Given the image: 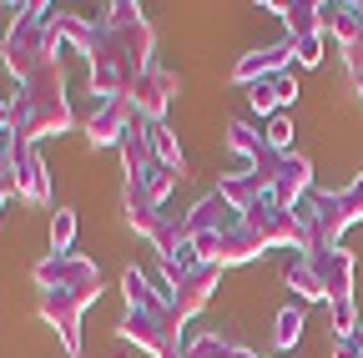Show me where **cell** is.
<instances>
[{"label":"cell","mask_w":363,"mask_h":358,"mask_svg":"<svg viewBox=\"0 0 363 358\" xmlns=\"http://www.w3.org/2000/svg\"><path fill=\"white\" fill-rule=\"evenodd\" d=\"M0 61H6V35H0Z\"/></svg>","instance_id":"cell-37"},{"label":"cell","mask_w":363,"mask_h":358,"mask_svg":"<svg viewBox=\"0 0 363 358\" xmlns=\"http://www.w3.org/2000/svg\"><path fill=\"white\" fill-rule=\"evenodd\" d=\"M233 222H242V212L227 202L222 192H207L187 217H182V233H187V242H197V237H217V233H227Z\"/></svg>","instance_id":"cell-16"},{"label":"cell","mask_w":363,"mask_h":358,"mask_svg":"<svg viewBox=\"0 0 363 358\" xmlns=\"http://www.w3.org/2000/svg\"><path fill=\"white\" fill-rule=\"evenodd\" d=\"M283 283H288V288H293V293H298L303 303H323V288H318V273H313V262H308L303 252H298V257H293V262L283 267Z\"/></svg>","instance_id":"cell-24"},{"label":"cell","mask_w":363,"mask_h":358,"mask_svg":"<svg viewBox=\"0 0 363 358\" xmlns=\"http://www.w3.org/2000/svg\"><path fill=\"white\" fill-rule=\"evenodd\" d=\"M172 96H177V76L172 71H142L131 81V91H126V101H131V111L142 116V121H162V111L172 106Z\"/></svg>","instance_id":"cell-14"},{"label":"cell","mask_w":363,"mask_h":358,"mask_svg":"<svg viewBox=\"0 0 363 358\" xmlns=\"http://www.w3.org/2000/svg\"><path fill=\"white\" fill-rule=\"evenodd\" d=\"M16 197L21 202H35V207L51 202V177H45V162L35 157V147L16 162Z\"/></svg>","instance_id":"cell-19"},{"label":"cell","mask_w":363,"mask_h":358,"mask_svg":"<svg viewBox=\"0 0 363 358\" xmlns=\"http://www.w3.org/2000/svg\"><path fill=\"white\" fill-rule=\"evenodd\" d=\"M71 242H76V212L56 207L51 212V252H71Z\"/></svg>","instance_id":"cell-29"},{"label":"cell","mask_w":363,"mask_h":358,"mask_svg":"<svg viewBox=\"0 0 363 358\" xmlns=\"http://www.w3.org/2000/svg\"><path fill=\"white\" fill-rule=\"evenodd\" d=\"M162 267H167V283H177L182 273H192V267H202V257H197V247L192 242H182L172 257H162Z\"/></svg>","instance_id":"cell-30"},{"label":"cell","mask_w":363,"mask_h":358,"mask_svg":"<svg viewBox=\"0 0 363 358\" xmlns=\"http://www.w3.org/2000/svg\"><path fill=\"white\" fill-rule=\"evenodd\" d=\"M136 111L126 96H91V111H86V142L91 147H121V137L131 131Z\"/></svg>","instance_id":"cell-8"},{"label":"cell","mask_w":363,"mask_h":358,"mask_svg":"<svg viewBox=\"0 0 363 358\" xmlns=\"http://www.w3.org/2000/svg\"><path fill=\"white\" fill-rule=\"evenodd\" d=\"M328 323H333V338H353L363 323H358V308H353V298H338V303H328Z\"/></svg>","instance_id":"cell-28"},{"label":"cell","mask_w":363,"mask_h":358,"mask_svg":"<svg viewBox=\"0 0 363 358\" xmlns=\"http://www.w3.org/2000/svg\"><path fill=\"white\" fill-rule=\"evenodd\" d=\"M298 338H303V308L288 303L278 318H272V343H278V348H298Z\"/></svg>","instance_id":"cell-27"},{"label":"cell","mask_w":363,"mask_h":358,"mask_svg":"<svg viewBox=\"0 0 363 358\" xmlns=\"http://www.w3.org/2000/svg\"><path fill=\"white\" fill-rule=\"evenodd\" d=\"M86 61H91V96H126L131 81L142 76L131 66V56H121L106 35H96V51H91Z\"/></svg>","instance_id":"cell-7"},{"label":"cell","mask_w":363,"mask_h":358,"mask_svg":"<svg viewBox=\"0 0 363 358\" xmlns=\"http://www.w3.org/2000/svg\"><path fill=\"white\" fill-rule=\"evenodd\" d=\"M293 61L298 66H323V35H308V40H293Z\"/></svg>","instance_id":"cell-32"},{"label":"cell","mask_w":363,"mask_h":358,"mask_svg":"<svg viewBox=\"0 0 363 358\" xmlns=\"http://www.w3.org/2000/svg\"><path fill=\"white\" fill-rule=\"evenodd\" d=\"M35 288L40 293H71L81 303H96L101 298V267L81 257V252H51L35 262Z\"/></svg>","instance_id":"cell-4"},{"label":"cell","mask_w":363,"mask_h":358,"mask_svg":"<svg viewBox=\"0 0 363 358\" xmlns=\"http://www.w3.org/2000/svg\"><path fill=\"white\" fill-rule=\"evenodd\" d=\"M51 35H56V46H71V51L91 56V51H96L101 26H91V21H81V16H51Z\"/></svg>","instance_id":"cell-20"},{"label":"cell","mask_w":363,"mask_h":358,"mask_svg":"<svg viewBox=\"0 0 363 358\" xmlns=\"http://www.w3.org/2000/svg\"><path fill=\"white\" fill-rule=\"evenodd\" d=\"M11 126V101H0V131Z\"/></svg>","instance_id":"cell-35"},{"label":"cell","mask_w":363,"mask_h":358,"mask_svg":"<svg viewBox=\"0 0 363 358\" xmlns=\"http://www.w3.org/2000/svg\"><path fill=\"white\" fill-rule=\"evenodd\" d=\"M121 293H126V308H152V303H162V293L152 288V278L142 273V267H126V273H121Z\"/></svg>","instance_id":"cell-26"},{"label":"cell","mask_w":363,"mask_h":358,"mask_svg":"<svg viewBox=\"0 0 363 358\" xmlns=\"http://www.w3.org/2000/svg\"><path fill=\"white\" fill-rule=\"evenodd\" d=\"M182 358H247V348H238L233 338H222V333H197V338H187Z\"/></svg>","instance_id":"cell-25"},{"label":"cell","mask_w":363,"mask_h":358,"mask_svg":"<svg viewBox=\"0 0 363 358\" xmlns=\"http://www.w3.org/2000/svg\"><path fill=\"white\" fill-rule=\"evenodd\" d=\"M308 192H313V162H308L303 152H288V157H278V167H272V202H283V207H298Z\"/></svg>","instance_id":"cell-17"},{"label":"cell","mask_w":363,"mask_h":358,"mask_svg":"<svg viewBox=\"0 0 363 358\" xmlns=\"http://www.w3.org/2000/svg\"><path fill=\"white\" fill-rule=\"evenodd\" d=\"M6 197H11V192H6V187H0V207H6Z\"/></svg>","instance_id":"cell-38"},{"label":"cell","mask_w":363,"mask_h":358,"mask_svg":"<svg viewBox=\"0 0 363 358\" xmlns=\"http://www.w3.org/2000/svg\"><path fill=\"white\" fill-rule=\"evenodd\" d=\"M35 303H40V318L61 333V348L76 358L81 353V313H86V303L71 298V293H40Z\"/></svg>","instance_id":"cell-15"},{"label":"cell","mask_w":363,"mask_h":358,"mask_svg":"<svg viewBox=\"0 0 363 358\" xmlns=\"http://www.w3.org/2000/svg\"><path fill=\"white\" fill-rule=\"evenodd\" d=\"M182 323H187V318H177V308L162 298L152 308H126L116 333L126 343H136V348H147L152 358H182V348H187V343H182Z\"/></svg>","instance_id":"cell-3"},{"label":"cell","mask_w":363,"mask_h":358,"mask_svg":"<svg viewBox=\"0 0 363 358\" xmlns=\"http://www.w3.org/2000/svg\"><path fill=\"white\" fill-rule=\"evenodd\" d=\"M353 338H358V348H363V328H358V333H353Z\"/></svg>","instance_id":"cell-39"},{"label":"cell","mask_w":363,"mask_h":358,"mask_svg":"<svg viewBox=\"0 0 363 358\" xmlns=\"http://www.w3.org/2000/svg\"><path fill=\"white\" fill-rule=\"evenodd\" d=\"M11 126L35 147L40 137H61L71 126V101H66V66L51 61L40 66L30 81H21V91L11 101Z\"/></svg>","instance_id":"cell-1"},{"label":"cell","mask_w":363,"mask_h":358,"mask_svg":"<svg viewBox=\"0 0 363 358\" xmlns=\"http://www.w3.org/2000/svg\"><path fill=\"white\" fill-rule=\"evenodd\" d=\"M247 358H257V353H247Z\"/></svg>","instance_id":"cell-40"},{"label":"cell","mask_w":363,"mask_h":358,"mask_svg":"<svg viewBox=\"0 0 363 358\" xmlns=\"http://www.w3.org/2000/svg\"><path fill=\"white\" fill-rule=\"evenodd\" d=\"M343 212H348V222H358V217H363V172L343 187Z\"/></svg>","instance_id":"cell-33"},{"label":"cell","mask_w":363,"mask_h":358,"mask_svg":"<svg viewBox=\"0 0 363 358\" xmlns=\"http://www.w3.org/2000/svg\"><path fill=\"white\" fill-rule=\"evenodd\" d=\"M217 283H222V267L217 262H202V267H192V273H182L172 283L167 303L177 308V318H197V313L207 308V298L217 293Z\"/></svg>","instance_id":"cell-13"},{"label":"cell","mask_w":363,"mask_h":358,"mask_svg":"<svg viewBox=\"0 0 363 358\" xmlns=\"http://www.w3.org/2000/svg\"><path fill=\"white\" fill-rule=\"evenodd\" d=\"M283 26H288V40L323 35V6H318V0H298V6H283Z\"/></svg>","instance_id":"cell-22"},{"label":"cell","mask_w":363,"mask_h":358,"mask_svg":"<svg viewBox=\"0 0 363 358\" xmlns=\"http://www.w3.org/2000/svg\"><path fill=\"white\" fill-rule=\"evenodd\" d=\"M61 61V46L51 35V6H40V0H30V6H21L16 26L6 30V66L16 81H30L40 66Z\"/></svg>","instance_id":"cell-2"},{"label":"cell","mask_w":363,"mask_h":358,"mask_svg":"<svg viewBox=\"0 0 363 358\" xmlns=\"http://www.w3.org/2000/svg\"><path fill=\"white\" fill-rule=\"evenodd\" d=\"M147 137H152V157H157L162 167H172V172H187V157H182V147H177V131H172L167 121H147Z\"/></svg>","instance_id":"cell-23"},{"label":"cell","mask_w":363,"mask_h":358,"mask_svg":"<svg viewBox=\"0 0 363 358\" xmlns=\"http://www.w3.org/2000/svg\"><path fill=\"white\" fill-rule=\"evenodd\" d=\"M121 162H126V177H142L147 167H157V157H152V137H147V121H142V116H136L131 131L121 137Z\"/></svg>","instance_id":"cell-21"},{"label":"cell","mask_w":363,"mask_h":358,"mask_svg":"<svg viewBox=\"0 0 363 358\" xmlns=\"http://www.w3.org/2000/svg\"><path fill=\"white\" fill-rule=\"evenodd\" d=\"M177 177L182 172H172V167H147L142 177H126V197H121V207H126V217H147V212H162V202L172 197V187H177Z\"/></svg>","instance_id":"cell-11"},{"label":"cell","mask_w":363,"mask_h":358,"mask_svg":"<svg viewBox=\"0 0 363 358\" xmlns=\"http://www.w3.org/2000/svg\"><path fill=\"white\" fill-rule=\"evenodd\" d=\"M318 273V288H323V303H338V298H353V252L338 242V247H313L303 252Z\"/></svg>","instance_id":"cell-12"},{"label":"cell","mask_w":363,"mask_h":358,"mask_svg":"<svg viewBox=\"0 0 363 358\" xmlns=\"http://www.w3.org/2000/svg\"><path fill=\"white\" fill-rule=\"evenodd\" d=\"M242 222L267 242V247H303V228H298V212L293 207H283V202H272V197H262L257 207H247L242 212Z\"/></svg>","instance_id":"cell-9"},{"label":"cell","mask_w":363,"mask_h":358,"mask_svg":"<svg viewBox=\"0 0 363 358\" xmlns=\"http://www.w3.org/2000/svg\"><path fill=\"white\" fill-rule=\"evenodd\" d=\"M323 35L338 40L348 71H363V0H343V6H323Z\"/></svg>","instance_id":"cell-10"},{"label":"cell","mask_w":363,"mask_h":358,"mask_svg":"<svg viewBox=\"0 0 363 358\" xmlns=\"http://www.w3.org/2000/svg\"><path fill=\"white\" fill-rule=\"evenodd\" d=\"M192 247H197L202 262H217V267H238V262H252V257L267 252V242L247 228V222H233V228L217 233V237H197Z\"/></svg>","instance_id":"cell-6"},{"label":"cell","mask_w":363,"mask_h":358,"mask_svg":"<svg viewBox=\"0 0 363 358\" xmlns=\"http://www.w3.org/2000/svg\"><path fill=\"white\" fill-rule=\"evenodd\" d=\"M293 131H298V126H293V121L278 111V116L267 121V147L278 152V157H288V152H293Z\"/></svg>","instance_id":"cell-31"},{"label":"cell","mask_w":363,"mask_h":358,"mask_svg":"<svg viewBox=\"0 0 363 358\" xmlns=\"http://www.w3.org/2000/svg\"><path fill=\"white\" fill-rule=\"evenodd\" d=\"M333 358H363L358 338H333Z\"/></svg>","instance_id":"cell-34"},{"label":"cell","mask_w":363,"mask_h":358,"mask_svg":"<svg viewBox=\"0 0 363 358\" xmlns=\"http://www.w3.org/2000/svg\"><path fill=\"white\" fill-rule=\"evenodd\" d=\"M101 35L111 40V46H116L121 56H131V66H136V71H152V46H157V30H152V21L142 16V6H131V0H116V6H106Z\"/></svg>","instance_id":"cell-5"},{"label":"cell","mask_w":363,"mask_h":358,"mask_svg":"<svg viewBox=\"0 0 363 358\" xmlns=\"http://www.w3.org/2000/svg\"><path fill=\"white\" fill-rule=\"evenodd\" d=\"M353 96L363 101V71H353Z\"/></svg>","instance_id":"cell-36"},{"label":"cell","mask_w":363,"mask_h":358,"mask_svg":"<svg viewBox=\"0 0 363 358\" xmlns=\"http://www.w3.org/2000/svg\"><path fill=\"white\" fill-rule=\"evenodd\" d=\"M288 61H293V40H278V46L247 51V56L233 66V81H238V86H252V81H267V76H283Z\"/></svg>","instance_id":"cell-18"}]
</instances>
